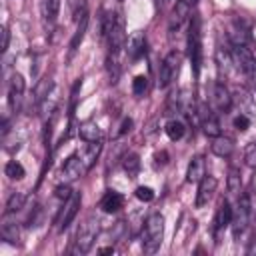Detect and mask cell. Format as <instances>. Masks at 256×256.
<instances>
[{"instance_id": "cell-19", "label": "cell", "mask_w": 256, "mask_h": 256, "mask_svg": "<svg viewBox=\"0 0 256 256\" xmlns=\"http://www.w3.org/2000/svg\"><path fill=\"white\" fill-rule=\"evenodd\" d=\"M230 42L232 46H248L250 44V34H248V28L242 24V22H232L230 26Z\"/></svg>"}, {"instance_id": "cell-41", "label": "cell", "mask_w": 256, "mask_h": 256, "mask_svg": "<svg viewBox=\"0 0 256 256\" xmlns=\"http://www.w3.org/2000/svg\"><path fill=\"white\" fill-rule=\"evenodd\" d=\"M108 252H114V248H102L100 254H108Z\"/></svg>"}, {"instance_id": "cell-22", "label": "cell", "mask_w": 256, "mask_h": 256, "mask_svg": "<svg viewBox=\"0 0 256 256\" xmlns=\"http://www.w3.org/2000/svg\"><path fill=\"white\" fill-rule=\"evenodd\" d=\"M58 10H60V0H42V18L48 28L54 26Z\"/></svg>"}, {"instance_id": "cell-21", "label": "cell", "mask_w": 256, "mask_h": 256, "mask_svg": "<svg viewBox=\"0 0 256 256\" xmlns=\"http://www.w3.org/2000/svg\"><path fill=\"white\" fill-rule=\"evenodd\" d=\"M210 150H212V154H216L220 158H228L232 154V150H234V142L230 138H226V136H216L212 140V144H210Z\"/></svg>"}, {"instance_id": "cell-38", "label": "cell", "mask_w": 256, "mask_h": 256, "mask_svg": "<svg viewBox=\"0 0 256 256\" xmlns=\"http://www.w3.org/2000/svg\"><path fill=\"white\" fill-rule=\"evenodd\" d=\"M8 42H10L8 28H6V26H2V46H0V50H2V52H6V50H8Z\"/></svg>"}, {"instance_id": "cell-35", "label": "cell", "mask_w": 256, "mask_h": 256, "mask_svg": "<svg viewBox=\"0 0 256 256\" xmlns=\"http://www.w3.org/2000/svg\"><path fill=\"white\" fill-rule=\"evenodd\" d=\"M146 88H148V78H146V76H136L134 82H132L134 94H136V96H142V94L146 92Z\"/></svg>"}, {"instance_id": "cell-7", "label": "cell", "mask_w": 256, "mask_h": 256, "mask_svg": "<svg viewBox=\"0 0 256 256\" xmlns=\"http://www.w3.org/2000/svg\"><path fill=\"white\" fill-rule=\"evenodd\" d=\"M80 204H82L80 194H78V192H72L70 198L64 202V206H62L58 218H56V224H58V230H60V232L66 230V228L72 224V220L76 218V214H78V210H80Z\"/></svg>"}, {"instance_id": "cell-31", "label": "cell", "mask_w": 256, "mask_h": 256, "mask_svg": "<svg viewBox=\"0 0 256 256\" xmlns=\"http://www.w3.org/2000/svg\"><path fill=\"white\" fill-rule=\"evenodd\" d=\"M124 170L128 172L130 178H134V176L138 174V170H140V160H138L136 154H128V156H124Z\"/></svg>"}, {"instance_id": "cell-33", "label": "cell", "mask_w": 256, "mask_h": 256, "mask_svg": "<svg viewBox=\"0 0 256 256\" xmlns=\"http://www.w3.org/2000/svg\"><path fill=\"white\" fill-rule=\"evenodd\" d=\"M22 204H24V194L14 192V194L8 198V202H6V212H8V214H10V212H16V210L22 208Z\"/></svg>"}, {"instance_id": "cell-11", "label": "cell", "mask_w": 256, "mask_h": 256, "mask_svg": "<svg viewBox=\"0 0 256 256\" xmlns=\"http://www.w3.org/2000/svg\"><path fill=\"white\" fill-rule=\"evenodd\" d=\"M216 178L214 176H204L200 182H198V192H196V208H202V206H206L208 202H210V198H212V194H214V190H216Z\"/></svg>"}, {"instance_id": "cell-20", "label": "cell", "mask_w": 256, "mask_h": 256, "mask_svg": "<svg viewBox=\"0 0 256 256\" xmlns=\"http://www.w3.org/2000/svg\"><path fill=\"white\" fill-rule=\"evenodd\" d=\"M86 26H88V12H86V6L82 4L80 12H78V28H76V32H74V36H72V42H70V50H72V52H74V50L78 48V44L82 42L84 32H86Z\"/></svg>"}, {"instance_id": "cell-10", "label": "cell", "mask_w": 256, "mask_h": 256, "mask_svg": "<svg viewBox=\"0 0 256 256\" xmlns=\"http://www.w3.org/2000/svg\"><path fill=\"white\" fill-rule=\"evenodd\" d=\"M198 112H200V124H202V130H204V134L206 136H210V138H216V136H220V132H222V128H220V122H218V118L204 106V104H200V108H198Z\"/></svg>"}, {"instance_id": "cell-6", "label": "cell", "mask_w": 256, "mask_h": 256, "mask_svg": "<svg viewBox=\"0 0 256 256\" xmlns=\"http://www.w3.org/2000/svg\"><path fill=\"white\" fill-rule=\"evenodd\" d=\"M84 172H88V170H86V166H84L80 154H74V156H70V158L62 164V168H60V172H58V182H60V184H70V182L78 180Z\"/></svg>"}, {"instance_id": "cell-30", "label": "cell", "mask_w": 256, "mask_h": 256, "mask_svg": "<svg viewBox=\"0 0 256 256\" xmlns=\"http://www.w3.org/2000/svg\"><path fill=\"white\" fill-rule=\"evenodd\" d=\"M106 68H108V76L110 82L116 84L120 78V64H118V54H110L108 52V60H106Z\"/></svg>"}, {"instance_id": "cell-2", "label": "cell", "mask_w": 256, "mask_h": 256, "mask_svg": "<svg viewBox=\"0 0 256 256\" xmlns=\"http://www.w3.org/2000/svg\"><path fill=\"white\" fill-rule=\"evenodd\" d=\"M164 238V216L160 212H154L146 218L144 230H142V250L146 254H154Z\"/></svg>"}, {"instance_id": "cell-29", "label": "cell", "mask_w": 256, "mask_h": 256, "mask_svg": "<svg viewBox=\"0 0 256 256\" xmlns=\"http://www.w3.org/2000/svg\"><path fill=\"white\" fill-rule=\"evenodd\" d=\"M4 174L10 178V180H22L24 178V166L18 162V160H10L6 166H4Z\"/></svg>"}, {"instance_id": "cell-26", "label": "cell", "mask_w": 256, "mask_h": 256, "mask_svg": "<svg viewBox=\"0 0 256 256\" xmlns=\"http://www.w3.org/2000/svg\"><path fill=\"white\" fill-rule=\"evenodd\" d=\"M142 54H144V36L134 34L128 42V56H130V60H138Z\"/></svg>"}, {"instance_id": "cell-1", "label": "cell", "mask_w": 256, "mask_h": 256, "mask_svg": "<svg viewBox=\"0 0 256 256\" xmlns=\"http://www.w3.org/2000/svg\"><path fill=\"white\" fill-rule=\"evenodd\" d=\"M104 36L108 38V52L110 54H120V50L124 48L126 42V24H124V16L120 12L116 14H106L104 18V26H102Z\"/></svg>"}, {"instance_id": "cell-14", "label": "cell", "mask_w": 256, "mask_h": 256, "mask_svg": "<svg viewBox=\"0 0 256 256\" xmlns=\"http://www.w3.org/2000/svg\"><path fill=\"white\" fill-rule=\"evenodd\" d=\"M190 16V2L188 0H176V6L172 10V16H170V30H178L182 26V22Z\"/></svg>"}, {"instance_id": "cell-39", "label": "cell", "mask_w": 256, "mask_h": 256, "mask_svg": "<svg viewBox=\"0 0 256 256\" xmlns=\"http://www.w3.org/2000/svg\"><path fill=\"white\" fill-rule=\"evenodd\" d=\"M130 126H132V120H130V118H124V120H122V124H120V130L116 132V136H120V134L128 132V130H130Z\"/></svg>"}, {"instance_id": "cell-5", "label": "cell", "mask_w": 256, "mask_h": 256, "mask_svg": "<svg viewBox=\"0 0 256 256\" xmlns=\"http://www.w3.org/2000/svg\"><path fill=\"white\" fill-rule=\"evenodd\" d=\"M250 216H252L250 194H242V196H238V202H236V206L232 208V222H230V224H232V232H234L236 238L248 228Z\"/></svg>"}, {"instance_id": "cell-8", "label": "cell", "mask_w": 256, "mask_h": 256, "mask_svg": "<svg viewBox=\"0 0 256 256\" xmlns=\"http://www.w3.org/2000/svg\"><path fill=\"white\" fill-rule=\"evenodd\" d=\"M178 68H180V54L172 50V52L166 54V58L160 64V72H158V84H160V88H166L174 80V76L178 74Z\"/></svg>"}, {"instance_id": "cell-25", "label": "cell", "mask_w": 256, "mask_h": 256, "mask_svg": "<svg viewBox=\"0 0 256 256\" xmlns=\"http://www.w3.org/2000/svg\"><path fill=\"white\" fill-rule=\"evenodd\" d=\"M0 236H2V240L10 242V244H16V242L20 240V226H18L16 222L6 220V222L2 224V228H0Z\"/></svg>"}, {"instance_id": "cell-27", "label": "cell", "mask_w": 256, "mask_h": 256, "mask_svg": "<svg viewBox=\"0 0 256 256\" xmlns=\"http://www.w3.org/2000/svg\"><path fill=\"white\" fill-rule=\"evenodd\" d=\"M166 134H168V138H172V140H180V138L186 134V126H184V122L178 120V118L168 120V122H166Z\"/></svg>"}, {"instance_id": "cell-42", "label": "cell", "mask_w": 256, "mask_h": 256, "mask_svg": "<svg viewBox=\"0 0 256 256\" xmlns=\"http://www.w3.org/2000/svg\"><path fill=\"white\" fill-rule=\"evenodd\" d=\"M188 2H190L192 6H194V4H198V0H188Z\"/></svg>"}, {"instance_id": "cell-12", "label": "cell", "mask_w": 256, "mask_h": 256, "mask_svg": "<svg viewBox=\"0 0 256 256\" xmlns=\"http://www.w3.org/2000/svg\"><path fill=\"white\" fill-rule=\"evenodd\" d=\"M212 100H214L216 110H220V112H228V110H230V106H232V96H230L228 88H226L222 82H216V84H214Z\"/></svg>"}, {"instance_id": "cell-13", "label": "cell", "mask_w": 256, "mask_h": 256, "mask_svg": "<svg viewBox=\"0 0 256 256\" xmlns=\"http://www.w3.org/2000/svg\"><path fill=\"white\" fill-rule=\"evenodd\" d=\"M232 102H236V106H238V110H240L242 114H246V116H250V118L256 116V104H254L252 96H250L246 90L238 88V90L234 92V96H232Z\"/></svg>"}, {"instance_id": "cell-34", "label": "cell", "mask_w": 256, "mask_h": 256, "mask_svg": "<svg viewBox=\"0 0 256 256\" xmlns=\"http://www.w3.org/2000/svg\"><path fill=\"white\" fill-rule=\"evenodd\" d=\"M244 162L248 168H256V142H250L244 152Z\"/></svg>"}, {"instance_id": "cell-23", "label": "cell", "mask_w": 256, "mask_h": 256, "mask_svg": "<svg viewBox=\"0 0 256 256\" xmlns=\"http://www.w3.org/2000/svg\"><path fill=\"white\" fill-rule=\"evenodd\" d=\"M78 134L86 142H100V136H102L96 122H82L80 128H78Z\"/></svg>"}, {"instance_id": "cell-9", "label": "cell", "mask_w": 256, "mask_h": 256, "mask_svg": "<svg viewBox=\"0 0 256 256\" xmlns=\"http://www.w3.org/2000/svg\"><path fill=\"white\" fill-rule=\"evenodd\" d=\"M22 94H24V78H22V74L16 72L10 78V84H8V106H10L12 112H18L20 110Z\"/></svg>"}, {"instance_id": "cell-28", "label": "cell", "mask_w": 256, "mask_h": 256, "mask_svg": "<svg viewBox=\"0 0 256 256\" xmlns=\"http://www.w3.org/2000/svg\"><path fill=\"white\" fill-rule=\"evenodd\" d=\"M50 92H52V80H50V78L40 80L38 86H36V90H34V102H36V104H42L44 98H46Z\"/></svg>"}, {"instance_id": "cell-24", "label": "cell", "mask_w": 256, "mask_h": 256, "mask_svg": "<svg viewBox=\"0 0 256 256\" xmlns=\"http://www.w3.org/2000/svg\"><path fill=\"white\" fill-rule=\"evenodd\" d=\"M100 150H102V144H100V142H88L86 150H84V152H80V158H82V162H84L86 170H90V168H92V164L96 162V158H98Z\"/></svg>"}, {"instance_id": "cell-37", "label": "cell", "mask_w": 256, "mask_h": 256, "mask_svg": "<svg viewBox=\"0 0 256 256\" xmlns=\"http://www.w3.org/2000/svg\"><path fill=\"white\" fill-rule=\"evenodd\" d=\"M248 126H250V116L238 112V116H234V128L240 130V132H244V130H248Z\"/></svg>"}, {"instance_id": "cell-18", "label": "cell", "mask_w": 256, "mask_h": 256, "mask_svg": "<svg viewBox=\"0 0 256 256\" xmlns=\"http://www.w3.org/2000/svg\"><path fill=\"white\" fill-rule=\"evenodd\" d=\"M122 206H124V196L120 192H116V190H108L102 196V200H100V208L104 212H110V214L112 212H118Z\"/></svg>"}, {"instance_id": "cell-15", "label": "cell", "mask_w": 256, "mask_h": 256, "mask_svg": "<svg viewBox=\"0 0 256 256\" xmlns=\"http://www.w3.org/2000/svg\"><path fill=\"white\" fill-rule=\"evenodd\" d=\"M232 222V206L228 200H222L218 204V210H216V216H214V232L218 234L222 228H226L228 224Z\"/></svg>"}, {"instance_id": "cell-36", "label": "cell", "mask_w": 256, "mask_h": 256, "mask_svg": "<svg viewBox=\"0 0 256 256\" xmlns=\"http://www.w3.org/2000/svg\"><path fill=\"white\" fill-rule=\"evenodd\" d=\"M136 198L142 200V202H150V200H154V190L150 186H138L136 188Z\"/></svg>"}, {"instance_id": "cell-40", "label": "cell", "mask_w": 256, "mask_h": 256, "mask_svg": "<svg viewBox=\"0 0 256 256\" xmlns=\"http://www.w3.org/2000/svg\"><path fill=\"white\" fill-rule=\"evenodd\" d=\"M246 252L248 254H256V234H254V238H252V242H250V246H248Z\"/></svg>"}, {"instance_id": "cell-3", "label": "cell", "mask_w": 256, "mask_h": 256, "mask_svg": "<svg viewBox=\"0 0 256 256\" xmlns=\"http://www.w3.org/2000/svg\"><path fill=\"white\" fill-rule=\"evenodd\" d=\"M98 232H100V220L92 214V216H88V218L78 226L76 236H74L72 252H74V254H86V252L92 248V244H94Z\"/></svg>"}, {"instance_id": "cell-16", "label": "cell", "mask_w": 256, "mask_h": 256, "mask_svg": "<svg viewBox=\"0 0 256 256\" xmlns=\"http://www.w3.org/2000/svg\"><path fill=\"white\" fill-rule=\"evenodd\" d=\"M216 64H218L220 74H222V76H228L230 70L236 66L234 56H232V50H228V48H224V46H218V50H216Z\"/></svg>"}, {"instance_id": "cell-4", "label": "cell", "mask_w": 256, "mask_h": 256, "mask_svg": "<svg viewBox=\"0 0 256 256\" xmlns=\"http://www.w3.org/2000/svg\"><path fill=\"white\" fill-rule=\"evenodd\" d=\"M186 48H188V60H190V66L194 70V76H198L200 64H202V32H200V18L196 14H192V20H190Z\"/></svg>"}, {"instance_id": "cell-32", "label": "cell", "mask_w": 256, "mask_h": 256, "mask_svg": "<svg viewBox=\"0 0 256 256\" xmlns=\"http://www.w3.org/2000/svg\"><path fill=\"white\" fill-rule=\"evenodd\" d=\"M240 188H242V180H240V174L232 168L230 172H228V192L230 194H240Z\"/></svg>"}, {"instance_id": "cell-17", "label": "cell", "mask_w": 256, "mask_h": 256, "mask_svg": "<svg viewBox=\"0 0 256 256\" xmlns=\"http://www.w3.org/2000/svg\"><path fill=\"white\" fill-rule=\"evenodd\" d=\"M206 176V164L202 156H194L186 168V182H200Z\"/></svg>"}]
</instances>
